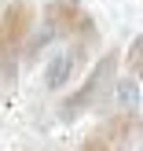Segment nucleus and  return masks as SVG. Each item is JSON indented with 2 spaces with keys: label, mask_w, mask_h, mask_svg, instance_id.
I'll return each instance as SVG.
<instances>
[{
  "label": "nucleus",
  "mask_w": 143,
  "mask_h": 151,
  "mask_svg": "<svg viewBox=\"0 0 143 151\" xmlns=\"http://www.w3.org/2000/svg\"><path fill=\"white\" fill-rule=\"evenodd\" d=\"M117 66H121L117 48H107L88 66L85 81L63 100L59 118H63V122H73V118H81L85 111H95V107H103V103H110V92H114V81H117Z\"/></svg>",
  "instance_id": "1"
},
{
  "label": "nucleus",
  "mask_w": 143,
  "mask_h": 151,
  "mask_svg": "<svg viewBox=\"0 0 143 151\" xmlns=\"http://www.w3.org/2000/svg\"><path fill=\"white\" fill-rule=\"evenodd\" d=\"M33 26H37V7L29 0L4 4V11H0V78H4V85H11L18 74V63L26 55Z\"/></svg>",
  "instance_id": "2"
},
{
  "label": "nucleus",
  "mask_w": 143,
  "mask_h": 151,
  "mask_svg": "<svg viewBox=\"0 0 143 151\" xmlns=\"http://www.w3.org/2000/svg\"><path fill=\"white\" fill-rule=\"evenodd\" d=\"M44 29L51 37H63V41H81V37H95L92 15L85 11L81 0H48L44 4Z\"/></svg>",
  "instance_id": "3"
},
{
  "label": "nucleus",
  "mask_w": 143,
  "mask_h": 151,
  "mask_svg": "<svg viewBox=\"0 0 143 151\" xmlns=\"http://www.w3.org/2000/svg\"><path fill=\"white\" fill-rule=\"evenodd\" d=\"M95 37H81V41H66L63 48H55L48 55V70H44V85L55 92V88L70 85L73 78H77L81 70H85L88 63V52H92Z\"/></svg>",
  "instance_id": "4"
},
{
  "label": "nucleus",
  "mask_w": 143,
  "mask_h": 151,
  "mask_svg": "<svg viewBox=\"0 0 143 151\" xmlns=\"http://www.w3.org/2000/svg\"><path fill=\"white\" fill-rule=\"evenodd\" d=\"M95 133H99L107 144H114L117 151H125V147L143 133V122H139L136 111H114L110 118H103V122L95 125Z\"/></svg>",
  "instance_id": "5"
},
{
  "label": "nucleus",
  "mask_w": 143,
  "mask_h": 151,
  "mask_svg": "<svg viewBox=\"0 0 143 151\" xmlns=\"http://www.w3.org/2000/svg\"><path fill=\"white\" fill-rule=\"evenodd\" d=\"M139 81L132 74H121L114 81V92H110V103H117V111H136L139 107Z\"/></svg>",
  "instance_id": "6"
},
{
  "label": "nucleus",
  "mask_w": 143,
  "mask_h": 151,
  "mask_svg": "<svg viewBox=\"0 0 143 151\" xmlns=\"http://www.w3.org/2000/svg\"><path fill=\"white\" fill-rule=\"evenodd\" d=\"M125 66H129V74L143 85V33H139V37H132L129 52H125Z\"/></svg>",
  "instance_id": "7"
},
{
  "label": "nucleus",
  "mask_w": 143,
  "mask_h": 151,
  "mask_svg": "<svg viewBox=\"0 0 143 151\" xmlns=\"http://www.w3.org/2000/svg\"><path fill=\"white\" fill-rule=\"evenodd\" d=\"M77 151H117V147H114V144H107V140H103L99 133L92 129L85 140H81V147H77Z\"/></svg>",
  "instance_id": "8"
},
{
  "label": "nucleus",
  "mask_w": 143,
  "mask_h": 151,
  "mask_svg": "<svg viewBox=\"0 0 143 151\" xmlns=\"http://www.w3.org/2000/svg\"><path fill=\"white\" fill-rule=\"evenodd\" d=\"M139 140H143V133H139Z\"/></svg>",
  "instance_id": "9"
}]
</instances>
